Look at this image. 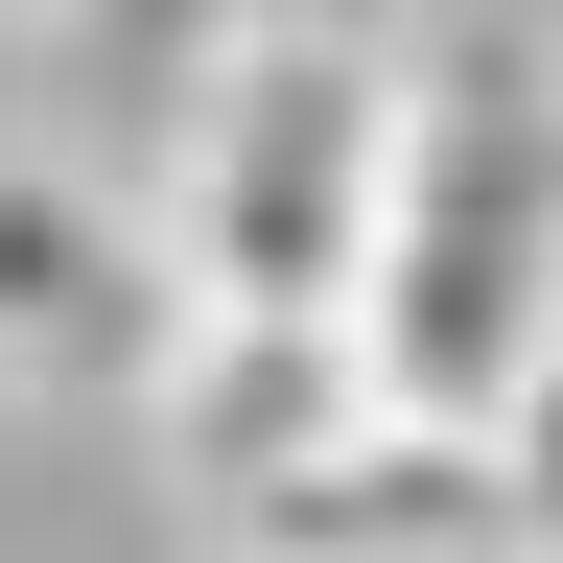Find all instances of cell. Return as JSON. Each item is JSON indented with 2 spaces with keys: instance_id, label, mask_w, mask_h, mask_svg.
Here are the masks:
<instances>
[{
  "instance_id": "obj_1",
  "label": "cell",
  "mask_w": 563,
  "mask_h": 563,
  "mask_svg": "<svg viewBox=\"0 0 563 563\" xmlns=\"http://www.w3.org/2000/svg\"><path fill=\"white\" fill-rule=\"evenodd\" d=\"M399 422H517L563 376V24L493 47L446 24L422 47V118H399V235H376V306H352Z\"/></svg>"
},
{
  "instance_id": "obj_2",
  "label": "cell",
  "mask_w": 563,
  "mask_h": 563,
  "mask_svg": "<svg viewBox=\"0 0 563 563\" xmlns=\"http://www.w3.org/2000/svg\"><path fill=\"white\" fill-rule=\"evenodd\" d=\"M399 118H422V47H376V24H211L188 141H165V282H188V329H352L376 306Z\"/></svg>"
},
{
  "instance_id": "obj_3",
  "label": "cell",
  "mask_w": 563,
  "mask_h": 563,
  "mask_svg": "<svg viewBox=\"0 0 563 563\" xmlns=\"http://www.w3.org/2000/svg\"><path fill=\"white\" fill-rule=\"evenodd\" d=\"M165 352H188L165 211H118L95 165L0 141V376L24 399H165Z\"/></svg>"
},
{
  "instance_id": "obj_4",
  "label": "cell",
  "mask_w": 563,
  "mask_h": 563,
  "mask_svg": "<svg viewBox=\"0 0 563 563\" xmlns=\"http://www.w3.org/2000/svg\"><path fill=\"white\" fill-rule=\"evenodd\" d=\"M352 422H399L352 329H188V352H165V399H141V446H165L188 517H258V493H306Z\"/></svg>"
},
{
  "instance_id": "obj_5",
  "label": "cell",
  "mask_w": 563,
  "mask_h": 563,
  "mask_svg": "<svg viewBox=\"0 0 563 563\" xmlns=\"http://www.w3.org/2000/svg\"><path fill=\"white\" fill-rule=\"evenodd\" d=\"M211 563H540V540H517V446H470V422H352L306 493L211 517Z\"/></svg>"
}]
</instances>
